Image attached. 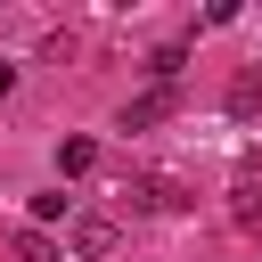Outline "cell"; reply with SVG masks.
<instances>
[{"mask_svg": "<svg viewBox=\"0 0 262 262\" xmlns=\"http://www.w3.org/2000/svg\"><path fill=\"white\" fill-rule=\"evenodd\" d=\"M66 254H82V262H98V254H115V221H106V213H82V221L66 229Z\"/></svg>", "mask_w": 262, "mask_h": 262, "instance_id": "cell-1", "label": "cell"}, {"mask_svg": "<svg viewBox=\"0 0 262 262\" xmlns=\"http://www.w3.org/2000/svg\"><path fill=\"white\" fill-rule=\"evenodd\" d=\"M156 115H172V90H147V98H131V106H123V131H147Z\"/></svg>", "mask_w": 262, "mask_h": 262, "instance_id": "cell-2", "label": "cell"}, {"mask_svg": "<svg viewBox=\"0 0 262 262\" xmlns=\"http://www.w3.org/2000/svg\"><path fill=\"white\" fill-rule=\"evenodd\" d=\"M90 164H98V147H90V139H57V180H82Z\"/></svg>", "mask_w": 262, "mask_h": 262, "instance_id": "cell-3", "label": "cell"}, {"mask_svg": "<svg viewBox=\"0 0 262 262\" xmlns=\"http://www.w3.org/2000/svg\"><path fill=\"white\" fill-rule=\"evenodd\" d=\"M16 262H66V254H57L41 229H25V237H16Z\"/></svg>", "mask_w": 262, "mask_h": 262, "instance_id": "cell-4", "label": "cell"}, {"mask_svg": "<svg viewBox=\"0 0 262 262\" xmlns=\"http://www.w3.org/2000/svg\"><path fill=\"white\" fill-rule=\"evenodd\" d=\"M229 213H237V221H262V180H246V188H237V205H229Z\"/></svg>", "mask_w": 262, "mask_h": 262, "instance_id": "cell-5", "label": "cell"}, {"mask_svg": "<svg viewBox=\"0 0 262 262\" xmlns=\"http://www.w3.org/2000/svg\"><path fill=\"white\" fill-rule=\"evenodd\" d=\"M8 90H16V66H0V98H8Z\"/></svg>", "mask_w": 262, "mask_h": 262, "instance_id": "cell-6", "label": "cell"}]
</instances>
